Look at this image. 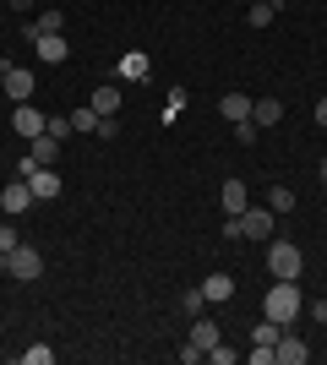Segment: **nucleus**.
<instances>
[{"label": "nucleus", "mask_w": 327, "mask_h": 365, "mask_svg": "<svg viewBox=\"0 0 327 365\" xmlns=\"http://www.w3.org/2000/svg\"><path fill=\"white\" fill-rule=\"evenodd\" d=\"M6 98L11 104H33V71H22V66H6Z\"/></svg>", "instance_id": "nucleus-10"}, {"label": "nucleus", "mask_w": 327, "mask_h": 365, "mask_svg": "<svg viewBox=\"0 0 327 365\" xmlns=\"http://www.w3.org/2000/svg\"><path fill=\"white\" fill-rule=\"evenodd\" d=\"M98 120H104V115H98L93 104H82V109H71V131H93V137H98Z\"/></svg>", "instance_id": "nucleus-20"}, {"label": "nucleus", "mask_w": 327, "mask_h": 365, "mask_svg": "<svg viewBox=\"0 0 327 365\" xmlns=\"http://www.w3.org/2000/svg\"><path fill=\"white\" fill-rule=\"evenodd\" d=\"M6 6H11V11H33V0H6Z\"/></svg>", "instance_id": "nucleus-33"}, {"label": "nucleus", "mask_w": 327, "mask_h": 365, "mask_svg": "<svg viewBox=\"0 0 327 365\" xmlns=\"http://www.w3.org/2000/svg\"><path fill=\"white\" fill-rule=\"evenodd\" d=\"M273 16H279V6H267V0H251V11H246V22H251V28H267V22H273Z\"/></svg>", "instance_id": "nucleus-24"}, {"label": "nucleus", "mask_w": 327, "mask_h": 365, "mask_svg": "<svg viewBox=\"0 0 327 365\" xmlns=\"http://www.w3.org/2000/svg\"><path fill=\"white\" fill-rule=\"evenodd\" d=\"M267 273H273V278H300V273H306V257H300V245H295V240H279V235H273V240H267Z\"/></svg>", "instance_id": "nucleus-2"}, {"label": "nucleus", "mask_w": 327, "mask_h": 365, "mask_svg": "<svg viewBox=\"0 0 327 365\" xmlns=\"http://www.w3.org/2000/svg\"><path fill=\"white\" fill-rule=\"evenodd\" d=\"M33 202H38V197H33V185L22 180V175H16V180L6 185V191H0V213H6V218H22V213L33 207Z\"/></svg>", "instance_id": "nucleus-6"}, {"label": "nucleus", "mask_w": 327, "mask_h": 365, "mask_svg": "<svg viewBox=\"0 0 327 365\" xmlns=\"http://www.w3.org/2000/svg\"><path fill=\"white\" fill-rule=\"evenodd\" d=\"M273 360H279V365H306V360H311V349H306V338H300L295 327H284L279 344H273Z\"/></svg>", "instance_id": "nucleus-7"}, {"label": "nucleus", "mask_w": 327, "mask_h": 365, "mask_svg": "<svg viewBox=\"0 0 327 365\" xmlns=\"http://www.w3.org/2000/svg\"><path fill=\"white\" fill-rule=\"evenodd\" d=\"M55 360V349L49 344H33V349H22V365H49Z\"/></svg>", "instance_id": "nucleus-25"}, {"label": "nucleus", "mask_w": 327, "mask_h": 365, "mask_svg": "<svg viewBox=\"0 0 327 365\" xmlns=\"http://www.w3.org/2000/svg\"><path fill=\"white\" fill-rule=\"evenodd\" d=\"M267 6H284V0H267Z\"/></svg>", "instance_id": "nucleus-37"}, {"label": "nucleus", "mask_w": 327, "mask_h": 365, "mask_svg": "<svg viewBox=\"0 0 327 365\" xmlns=\"http://www.w3.org/2000/svg\"><path fill=\"white\" fill-rule=\"evenodd\" d=\"M207 360H213V365H234V360H240V354H234V349H224V338H218L213 349H207Z\"/></svg>", "instance_id": "nucleus-29"}, {"label": "nucleus", "mask_w": 327, "mask_h": 365, "mask_svg": "<svg viewBox=\"0 0 327 365\" xmlns=\"http://www.w3.org/2000/svg\"><path fill=\"white\" fill-rule=\"evenodd\" d=\"M316 175H322V185H327V164H322V169H316Z\"/></svg>", "instance_id": "nucleus-36"}, {"label": "nucleus", "mask_w": 327, "mask_h": 365, "mask_svg": "<svg viewBox=\"0 0 327 365\" xmlns=\"http://www.w3.org/2000/svg\"><path fill=\"white\" fill-rule=\"evenodd\" d=\"M279 333H284V327H279V322H256V327H251V344H262V349H273V344H279Z\"/></svg>", "instance_id": "nucleus-21"}, {"label": "nucleus", "mask_w": 327, "mask_h": 365, "mask_svg": "<svg viewBox=\"0 0 327 365\" xmlns=\"http://www.w3.org/2000/svg\"><path fill=\"white\" fill-rule=\"evenodd\" d=\"M251 365H279V360H273V349H262V344H251Z\"/></svg>", "instance_id": "nucleus-31"}, {"label": "nucleus", "mask_w": 327, "mask_h": 365, "mask_svg": "<svg viewBox=\"0 0 327 365\" xmlns=\"http://www.w3.org/2000/svg\"><path fill=\"white\" fill-rule=\"evenodd\" d=\"M267 322H279V327H295V317L306 311V294H300V278H273V289L262 300Z\"/></svg>", "instance_id": "nucleus-1"}, {"label": "nucleus", "mask_w": 327, "mask_h": 365, "mask_svg": "<svg viewBox=\"0 0 327 365\" xmlns=\"http://www.w3.org/2000/svg\"><path fill=\"white\" fill-rule=\"evenodd\" d=\"M88 104H93L98 115H104V120H109V115H120V88H98L93 98H88Z\"/></svg>", "instance_id": "nucleus-18"}, {"label": "nucleus", "mask_w": 327, "mask_h": 365, "mask_svg": "<svg viewBox=\"0 0 327 365\" xmlns=\"http://www.w3.org/2000/svg\"><path fill=\"white\" fill-rule=\"evenodd\" d=\"M16 175L33 185V197H38V202H55V197H61V175H55L49 164H33V158H22V164H16Z\"/></svg>", "instance_id": "nucleus-3"}, {"label": "nucleus", "mask_w": 327, "mask_h": 365, "mask_svg": "<svg viewBox=\"0 0 327 365\" xmlns=\"http://www.w3.org/2000/svg\"><path fill=\"white\" fill-rule=\"evenodd\" d=\"M202 294H207V305L229 300V294H234V278H229V273H207V278H202Z\"/></svg>", "instance_id": "nucleus-15"}, {"label": "nucleus", "mask_w": 327, "mask_h": 365, "mask_svg": "<svg viewBox=\"0 0 327 365\" xmlns=\"http://www.w3.org/2000/svg\"><path fill=\"white\" fill-rule=\"evenodd\" d=\"M306 317H311L316 327H327V300H306Z\"/></svg>", "instance_id": "nucleus-30"}, {"label": "nucleus", "mask_w": 327, "mask_h": 365, "mask_svg": "<svg viewBox=\"0 0 327 365\" xmlns=\"http://www.w3.org/2000/svg\"><path fill=\"white\" fill-rule=\"evenodd\" d=\"M316 125L327 131V98H316Z\"/></svg>", "instance_id": "nucleus-32"}, {"label": "nucleus", "mask_w": 327, "mask_h": 365, "mask_svg": "<svg viewBox=\"0 0 327 365\" xmlns=\"http://www.w3.org/2000/svg\"><path fill=\"white\" fill-rule=\"evenodd\" d=\"M267 207H273V213H295V185H273V191H267Z\"/></svg>", "instance_id": "nucleus-19"}, {"label": "nucleus", "mask_w": 327, "mask_h": 365, "mask_svg": "<svg viewBox=\"0 0 327 365\" xmlns=\"http://www.w3.org/2000/svg\"><path fill=\"white\" fill-rule=\"evenodd\" d=\"M33 28H38V33H66V11H55V6H49V11L33 16Z\"/></svg>", "instance_id": "nucleus-23"}, {"label": "nucleus", "mask_w": 327, "mask_h": 365, "mask_svg": "<svg viewBox=\"0 0 327 365\" xmlns=\"http://www.w3.org/2000/svg\"><path fill=\"white\" fill-rule=\"evenodd\" d=\"M11 125H16V137H44V125H49V115H38V109H33V104H16L11 109Z\"/></svg>", "instance_id": "nucleus-9"}, {"label": "nucleus", "mask_w": 327, "mask_h": 365, "mask_svg": "<svg viewBox=\"0 0 327 365\" xmlns=\"http://www.w3.org/2000/svg\"><path fill=\"white\" fill-rule=\"evenodd\" d=\"M16 245H22V235H16V224H0V251H6V257H11Z\"/></svg>", "instance_id": "nucleus-28"}, {"label": "nucleus", "mask_w": 327, "mask_h": 365, "mask_svg": "<svg viewBox=\"0 0 327 365\" xmlns=\"http://www.w3.org/2000/svg\"><path fill=\"white\" fill-rule=\"evenodd\" d=\"M191 344H197V349H213L218 344V322H207V317H191Z\"/></svg>", "instance_id": "nucleus-17"}, {"label": "nucleus", "mask_w": 327, "mask_h": 365, "mask_svg": "<svg viewBox=\"0 0 327 365\" xmlns=\"http://www.w3.org/2000/svg\"><path fill=\"white\" fill-rule=\"evenodd\" d=\"M251 104H256L251 93H224V98H218V115L229 125H240V120H251Z\"/></svg>", "instance_id": "nucleus-12"}, {"label": "nucleus", "mask_w": 327, "mask_h": 365, "mask_svg": "<svg viewBox=\"0 0 327 365\" xmlns=\"http://www.w3.org/2000/svg\"><path fill=\"white\" fill-rule=\"evenodd\" d=\"M251 120L256 125H279L284 120V98H256V104H251Z\"/></svg>", "instance_id": "nucleus-16"}, {"label": "nucleus", "mask_w": 327, "mask_h": 365, "mask_svg": "<svg viewBox=\"0 0 327 365\" xmlns=\"http://www.w3.org/2000/svg\"><path fill=\"white\" fill-rule=\"evenodd\" d=\"M6 273L16 278V284H38V278H44V257H38V251H33L28 240L16 245L11 257H6Z\"/></svg>", "instance_id": "nucleus-4"}, {"label": "nucleus", "mask_w": 327, "mask_h": 365, "mask_svg": "<svg viewBox=\"0 0 327 365\" xmlns=\"http://www.w3.org/2000/svg\"><path fill=\"white\" fill-rule=\"evenodd\" d=\"M218 207H224L229 218H240V213L251 207V191H246V180H240V175H229V180L218 185Z\"/></svg>", "instance_id": "nucleus-8"}, {"label": "nucleus", "mask_w": 327, "mask_h": 365, "mask_svg": "<svg viewBox=\"0 0 327 365\" xmlns=\"http://www.w3.org/2000/svg\"><path fill=\"white\" fill-rule=\"evenodd\" d=\"M322 333H327V327H322Z\"/></svg>", "instance_id": "nucleus-38"}, {"label": "nucleus", "mask_w": 327, "mask_h": 365, "mask_svg": "<svg viewBox=\"0 0 327 365\" xmlns=\"http://www.w3.org/2000/svg\"><path fill=\"white\" fill-rule=\"evenodd\" d=\"M44 131H49V137H71V115H49V125H44Z\"/></svg>", "instance_id": "nucleus-27"}, {"label": "nucleus", "mask_w": 327, "mask_h": 365, "mask_svg": "<svg viewBox=\"0 0 327 365\" xmlns=\"http://www.w3.org/2000/svg\"><path fill=\"white\" fill-rule=\"evenodd\" d=\"M0 278H6V251H0Z\"/></svg>", "instance_id": "nucleus-35"}, {"label": "nucleus", "mask_w": 327, "mask_h": 365, "mask_svg": "<svg viewBox=\"0 0 327 365\" xmlns=\"http://www.w3.org/2000/svg\"><path fill=\"white\" fill-rule=\"evenodd\" d=\"M6 66H11V61H0V93H6Z\"/></svg>", "instance_id": "nucleus-34"}, {"label": "nucleus", "mask_w": 327, "mask_h": 365, "mask_svg": "<svg viewBox=\"0 0 327 365\" xmlns=\"http://www.w3.org/2000/svg\"><path fill=\"white\" fill-rule=\"evenodd\" d=\"M202 311H207V294H202V284H197V289L180 294V317H202Z\"/></svg>", "instance_id": "nucleus-22"}, {"label": "nucleus", "mask_w": 327, "mask_h": 365, "mask_svg": "<svg viewBox=\"0 0 327 365\" xmlns=\"http://www.w3.org/2000/svg\"><path fill=\"white\" fill-rule=\"evenodd\" d=\"M273 235H279V213H273V207H246V213H240V240H273Z\"/></svg>", "instance_id": "nucleus-5"}, {"label": "nucleus", "mask_w": 327, "mask_h": 365, "mask_svg": "<svg viewBox=\"0 0 327 365\" xmlns=\"http://www.w3.org/2000/svg\"><path fill=\"white\" fill-rule=\"evenodd\" d=\"M153 61H147V49H125L120 55V82H147Z\"/></svg>", "instance_id": "nucleus-13"}, {"label": "nucleus", "mask_w": 327, "mask_h": 365, "mask_svg": "<svg viewBox=\"0 0 327 365\" xmlns=\"http://www.w3.org/2000/svg\"><path fill=\"white\" fill-rule=\"evenodd\" d=\"M256 137H262V125H256V120H240V125H234V142H240V148H251Z\"/></svg>", "instance_id": "nucleus-26"}, {"label": "nucleus", "mask_w": 327, "mask_h": 365, "mask_svg": "<svg viewBox=\"0 0 327 365\" xmlns=\"http://www.w3.org/2000/svg\"><path fill=\"white\" fill-rule=\"evenodd\" d=\"M33 49H38V61H44V66H61L66 55H71L66 33H38V38H33Z\"/></svg>", "instance_id": "nucleus-11"}, {"label": "nucleus", "mask_w": 327, "mask_h": 365, "mask_svg": "<svg viewBox=\"0 0 327 365\" xmlns=\"http://www.w3.org/2000/svg\"><path fill=\"white\" fill-rule=\"evenodd\" d=\"M28 158L55 169V158H61V137H49V131H44V137H33V142H28Z\"/></svg>", "instance_id": "nucleus-14"}]
</instances>
